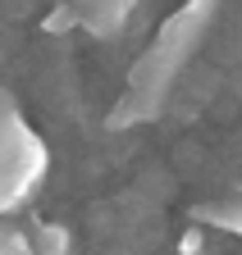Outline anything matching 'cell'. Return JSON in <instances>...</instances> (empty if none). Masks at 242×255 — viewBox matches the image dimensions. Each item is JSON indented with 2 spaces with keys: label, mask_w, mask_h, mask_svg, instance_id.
Here are the masks:
<instances>
[{
  "label": "cell",
  "mask_w": 242,
  "mask_h": 255,
  "mask_svg": "<svg viewBox=\"0 0 242 255\" xmlns=\"http://www.w3.org/2000/svg\"><path fill=\"white\" fill-rule=\"evenodd\" d=\"M210 14H215V0H188V5H178L165 18V27L156 32V41L137 55L133 73H128V87L151 91V96H165L169 82L183 73L188 59L197 55L206 27H210Z\"/></svg>",
  "instance_id": "1"
},
{
  "label": "cell",
  "mask_w": 242,
  "mask_h": 255,
  "mask_svg": "<svg viewBox=\"0 0 242 255\" xmlns=\"http://www.w3.org/2000/svg\"><path fill=\"white\" fill-rule=\"evenodd\" d=\"M50 155L41 137L23 123L14 96L0 87V214H18L41 191Z\"/></svg>",
  "instance_id": "2"
},
{
  "label": "cell",
  "mask_w": 242,
  "mask_h": 255,
  "mask_svg": "<svg viewBox=\"0 0 242 255\" xmlns=\"http://www.w3.org/2000/svg\"><path fill=\"white\" fill-rule=\"evenodd\" d=\"M69 5L78 14V27L96 32V37H114L133 9V0H69Z\"/></svg>",
  "instance_id": "3"
},
{
  "label": "cell",
  "mask_w": 242,
  "mask_h": 255,
  "mask_svg": "<svg viewBox=\"0 0 242 255\" xmlns=\"http://www.w3.org/2000/svg\"><path fill=\"white\" fill-rule=\"evenodd\" d=\"M160 105H165V96H151V91L128 87L124 96H119V105L105 114V123H110V128H137V123L160 119Z\"/></svg>",
  "instance_id": "4"
},
{
  "label": "cell",
  "mask_w": 242,
  "mask_h": 255,
  "mask_svg": "<svg viewBox=\"0 0 242 255\" xmlns=\"http://www.w3.org/2000/svg\"><path fill=\"white\" fill-rule=\"evenodd\" d=\"M192 219L201 223V228H220L229 237H242V191H233V196H215V201H201L192 210Z\"/></svg>",
  "instance_id": "5"
},
{
  "label": "cell",
  "mask_w": 242,
  "mask_h": 255,
  "mask_svg": "<svg viewBox=\"0 0 242 255\" xmlns=\"http://www.w3.org/2000/svg\"><path fill=\"white\" fill-rule=\"evenodd\" d=\"M27 237H32L37 255H73V237H69L64 223H32Z\"/></svg>",
  "instance_id": "6"
},
{
  "label": "cell",
  "mask_w": 242,
  "mask_h": 255,
  "mask_svg": "<svg viewBox=\"0 0 242 255\" xmlns=\"http://www.w3.org/2000/svg\"><path fill=\"white\" fill-rule=\"evenodd\" d=\"M0 255H37L27 228H18L14 214H0Z\"/></svg>",
  "instance_id": "7"
},
{
  "label": "cell",
  "mask_w": 242,
  "mask_h": 255,
  "mask_svg": "<svg viewBox=\"0 0 242 255\" xmlns=\"http://www.w3.org/2000/svg\"><path fill=\"white\" fill-rule=\"evenodd\" d=\"M46 32H50V37H55V32H73L78 27V14H73V5H69V0H59V5L46 14V23H41Z\"/></svg>",
  "instance_id": "8"
},
{
  "label": "cell",
  "mask_w": 242,
  "mask_h": 255,
  "mask_svg": "<svg viewBox=\"0 0 242 255\" xmlns=\"http://www.w3.org/2000/svg\"><path fill=\"white\" fill-rule=\"evenodd\" d=\"M201 251H206V228H201V223H192V228L178 237V255H201Z\"/></svg>",
  "instance_id": "9"
},
{
  "label": "cell",
  "mask_w": 242,
  "mask_h": 255,
  "mask_svg": "<svg viewBox=\"0 0 242 255\" xmlns=\"http://www.w3.org/2000/svg\"><path fill=\"white\" fill-rule=\"evenodd\" d=\"M201 255H210V251H201Z\"/></svg>",
  "instance_id": "10"
}]
</instances>
